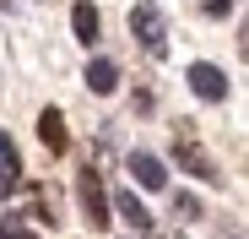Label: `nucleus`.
<instances>
[{"label":"nucleus","instance_id":"nucleus-6","mask_svg":"<svg viewBox=\"0 0 249 239\" xmlns=\"http://www.w3.org/2000/svg\"><path fill=\"white\" fill-rule=\"evenodd\" d=\"M38 141H44L54 158L71 147V136H65V114H60V109H44V114H38Z\"/></svg>","mask_w":249,"mask_h":239},{"label":"nucleus","instance_id":"nucleus-1","mask_svg":"<svg viewBox=\"0 0 249 239\" xmlns=\"http://www.w3.org/2000/svg\"><path fill=\"white\" fill-rule=\"evenodd\" d=\"M76 196H81V218H87V228H92V234H103L114 212H108V190H103V174H98L92 163L76 174Z\"/></svg>","mask_w":249,"mask_h":239},{"label":"nucleus","instance_id":"nucleus-8","mask_svg":"<svg viewBox=\"0 0 249 239\" xmlns=\"http://www.w3.org/2000/svg\"><path fill=\"white\" fill-rule=\"evenodd\" d=\"M130 174H136L141 190H162V185H168V174H162V163H157L152 152H136V158H130Z\"/></svg>","mask_w":249,"mask_h":239},{"label":"nucleus","instance_id":"nucleus-4","mask_svg":"<svg viewBox=\"0 0 249 239\" xmlns=\"http://www.w3.org/2000/svg\"><path fill=\"white\" fill-rule=\"evenodd\" d=\"M190 93L206 98V103H222V98H228V76H222V65L195 60V65H190Z\"/></svg>","mask_w":249,"mask_h":239},{"label":"nucleus","instance_id":"nucleus-7","mask_svg":"<svg viewBox=\"0 0 249 239\" xmlns=\"http://www.w3.org/2000/svg\"><path fill=\"white\" fill-rule=\"evenodd\" d=\"M22 185V158H17V147H11V136L0 131V201Z\"/></svg>","mask_w":249,"mask_h":239},{"label":"nucleus","instance_id":"nucleus-13","mask_svg":"<svg viewBox=\"0 0 249 239\" xmlns=\"http://www.w3.org/2000/svg\"><path fill=\"white\" fill-rule=\"evenodd\" d=\"M206 11H212V17H228V11H233V0H212Z\"/></svg>","mask_w":249,"mask_h":239},{"label":"nucleus","instance_id":"nucleus-9","mask_svg":"<svg viewBox=\"0 0 249 239\" xmlns=\"http://www.w3.org/2000/svg\"><path fill=\"white\" fill-rule=\"evenodd\" d=\"M71 27H76V38H81V44H87L92 49V38H98V27H103V17L87 6V0H81V6H71Z\"/></svg>","mask_w":249,"mask_h":239},{"label":"nucleus","instance_id":"nucleus-11","mask_svg":"<svg viewBox=\"0 0 249 239\" xmlns=\"http://www.w3.org/2000/svg\"><path fill=\"white\" fill-rule=\"evenodd\" d=\"M0 239H33V228H27L17 212H0Z\"/></svg>","mask_w":249,"mask_h":239},{"label":"nucleus","instance_id":"nucleus-2","mask_svg":"<svg viewBox=\"0 0 249 239\" xmlns=\"http://www.w3.org/2000/svg\"><path fill=\"white\" fill-rule=\"evenodd\" d=\"M130 33H136V44H141L152 60H162V55H168V27H162V11L152 6V0L130 6Z\"/></svg>","mask_w":249,"mask_h":239},{"label":"nucleus","instance_id":"nucleus-10","mask_svg":"<svg viewBox=\"0 0 249 239\" xmlns=\"http://www.w3.org/2000/svg\"><path fill=\"white\" fill-rule=\"evenodd\" d=\"M87 87L92 93H114L119 87V65L114 60H87Z\"/></svg>","mask_w":249,"mask_h":239},{"label":"nucleus","instance_id":"nucleus-12","mask_svg":"<svg viewBox=\"0 0 249 239\" xmlns=\"http://www.w3.org/2000/svg\"><path fill=\"white\" fill-rule=\"evenodd\" d=\"M174 212H179V218H184V223H195V218H200V212H206V207H200V201H195V196H179V207H174Z\"/></svg>","mask_w":249,"mask_h":239},{"label":"nucleus","instance_id":"nucleus-3","mask_svg":"<svg viewBox=\"0 0 249 239\" xmlns=\"http://www.w3.org/2000/svg\"><path fill=\"white\" fill-rule=\"evenodd\" d=\"M174 158H179V169H190L195 179H217V174H222L212 158L200 152V141H195V131H190V125H184V131H174Z\"/></svg>","mask_w":249,"mask_h":239},{"label":"nucleus","instance_id":"nucleus-5","mask_svg":"<svg viewBox=\"0 0 249 239\" xmlns=\"http://www.w3.org/2000/svg\"><path fill=\"white\" fill-rule=\"evenodd\" d=\"M108 207H114V212H119L124 223H130V239H141V234L152 228V212H146V201H141L136 190H119V196H114Z\"/></svg>","mask_w":249,"mask_h":239}]
</instances>
